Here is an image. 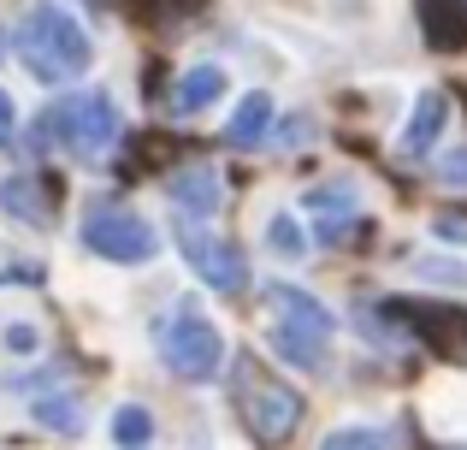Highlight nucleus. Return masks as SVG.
I'll use <instances>...</instances> for the list:
<instances>
[{
	"label": "nucleus",
	"mask_w": 467,
	"mask_h": 450,
	"mask_svg": "<svg viewBox=\"0 0 467 450\" xmlns=\"http://www.w3.org/2000/svg\"><path fill=\"white\" fill-rule=\"evenodd\" d=\"M6 350H36V332L30 326H6Z\"/></svg>",
	"instance_id": "b1692460"
},
{
	"label": "nucleus",
	"mask_w": 467,
	"mask_h": 450,
	"mask_svg": "<svg viewBox=\"0 0 467 450\" xmlns=\"http://www.w3.org/2000/svg\"><path fill=\"white\" fill-rule=\"evenodd\" d=\"M266 314H273V356L290 361V368H308V373H326L331 368V332H337V320H331V309L314 297V290L302 285H266Z\"/></svg>",
	"instance_id": "f03ea898"
},
{
	"label": "nucleus",
	"mask_w": 467,
	"mask_h": 450,
	"mask_svg": "<svg viewBox=\"0 0 467 450\" xmlns=\"http://www.w3.org/2000/svg\"><path fill=\"white\" fill-rule=\"evenodd\" d=\"M319 450H390V427H367V421H355V427L326 433Z\"/></svg>",
	"instance_id": "a211bd4d"
},
{
	"label": "nucleus",
	"mask_w": 467,
	"mask_h": 450,
	"mask_svg": "<svg viewBox=\"0 0 467 450\" xmlns=\"http://www.w3.org/2000/svg\"><path fill=\"white\" fill-rule=\"evenodd\" d=\"M178 255L190 261V273L202 278L207 290H225V297H237V290L249 285V261H243V249H237L231 237H219V231H207L195 214L178 225Z\"/></svg>",
	"instance_id": "0eeeda50"
},
{
	"label": "nucleus",
	"mask_w": 467,
	"mask_h": 450,
	"mask_svg": "<svg viewBox=\"0 0 467 450\" xmlns=\"http://www.w3.org/2000/svg\"><path fill=\"white\" fill-rule=\"evenodd\" d=\"M438 184H467V149H456V154H444V161H438Z\"/></svg>",
	"instance_id": "412c9836"
},
{
	"label": "nucleus",
	"mask_w": 467,
	"mask_h": 450,
	"mask_svg": "<svg viewBox=\"0 0 467 450\" xmlns=\"http://www.w3.org/2000/svg\"><path fill=\"white\" fill-rule=\"evenodd\" d=\"M12 47H18L24 71L36 83H78L95 59L89 30L78 24V12H66L59 0H36L24 12V24L12 30Z\"/></svg>",
	"instance_id": "f257e3e1"
},
{
	"label": "nucleus",
	"mask_w": 467,
	"mask_h": 450,
	"mask_svg": "<svg viewBox=\"0 0 467 450\" xmlns=\"http://www.w3.org/2000/svg\"><path fill=\"white\" fill-rule=\"evenodd\" d=\"M166 196L178 202L183 214L207 220V214H219V208H225V178H219L213 166H178V173L166 178Z\"/></svg>",
	"instance_id": "f8f14e48"
},
{
	"label": "nucleus",
	"mask_w": 467,
	"mask_h": 450,
	"mask_svg": "<svg viewBox=\"0 0 467 450\" xmlns=\"http://www.w3.org/2000/svg\"><path fill=\"white\" fill-rule=\"evenodd\" d=\"M444 450H467V445H444Z\"/></svg>",
	"instance_id": "a878e982"
},
{
	"label": "nucleus",
	"mask_w": 467,
	"mask_h": 450,
	"mask_svg": "<svg viewBox=\"0 0 467 450\" xmlns=\"http://www.w3.org/2000/svg\"><path fill=\"white\" fill-rule=\"evenodd\" d=\"M12 131H18V107H12V95L0 89V149L12 142Z\"/></svg>",
	"instance_id": "4be33fe9"
},
{
	"label": "nucleus",
	"mask_w": 467,
	"mask_h": 450,
	"mask_svg": "<svg viewBox=\"0 0 467 450\" xmlns=\"http://www.w3.org/2000/svg\"><path fill=\"white\" fill-rule=\"evenodd\" d=\"M119 107L107 89H78V95H59L42 119H36V149H66L71 161H101L107 149L119 142Z\"/></svg>",
	"instance_id": "7ed1b4c3"
},
{
	"label": "nucleus",
	"mask_w": 467,
	"mask_h": 450,
	"mask_svg": "<svg viewBox=\"0 0 467 450\" xmlns=\"http://www.w3.org/2000/svg\"><path fill=\"white\" fill-rule=\"evenodd\" d=\"M231 403H237L243 427H249L261 445H285L290 433L302 427V415H308V403H302L296 385H285L254 356H237V368H231Z\"/></svg>",
	"instance_id": "20e7f679"
},
{
	"label": "nucleus",
	"mask_w": 467,
	"mask_h": 450,
	"mask_svg": "<svg viewBox=\"0 0 467 450\" xmlns=\"http://www.w3.org/2000/svg\"><path fill=\"white\" fill-rule=\"evenodd\" d=\"M414 12H420V30L438 54H450V47L467 42V6L462 0H414Z\"/></svg>",
	"instance_id": "4468645a"
},
{
	"label": "nucleus",
	"mask_w": 467,
	"mask_h": 450,
	"mask_svg": "<svg viewBox=\"0 0 467 450\" xmlns=\"http://www.w3.org/2000/svg\"><path fill=\"white\" fill-rule=\"evenodd\" d=\"M266 243H273L285 261H296L302 249H308V237H302V225H296V214H273L266 220Z\"/></svg>",
	"instance_id": "6ab92c4d"
},
{
	"label": "nucleus",
	"mask_w": 467,
	"mask_h": 450,
	"mask_svg": "<svg viewBox=\"0 0 467 450\" xmlns=\"http://www.w3.org/2000/svg\"><path fill=\"white\" fill-rule=\"evenodd\" d=\"M0 208H6L18 225H54L59 184L42 178V173H12V178H0Z\"/></svg>",
	"instance_id": "1a4fd4ad"
},
{
	"label": "nucleus",
	"mask_w": 467,
	"mask_h": 450,
	"mask_svg": "<svg viewBox=\"0 0 467 450\" xmlns=\"http://www.w3.org/2000/svg\"><path fill=\"white\" fill-rule=\"evenodd\" d=\"M154 439V415L142 403H125V409H113V445H125V450H142Z\"/></svg>",
	"instance_id": "f3484780"
},
{
	"label": "nucleus",
	"mask_w": 467,
	"mask_h": 450,
	"mask_svg": "<svg viewBox=\"0 0 467 450\" xmlns=\"http://www.w3.org/2000/svg\"><path fill=\"white\" fill-rule=\"evenodd\" d=\"M6 47H12V42H6V30H0V59H6Z\"/></svg>",
	"instance_id": "393cba45"
},
{
	"label": "nucleus",
	"mask_w": 467,
	"mask_h": 450,
	"mask_svg": "<svg viewBox=\"0 0 467 450\" xmlns=\"http://www.w3.org/2000/svg\"><path fill=\"white\" fill-rule=\"evenodd\" d=\"M414 273L432 278V285H467V261H444V255H420Z\"/></svg>",
	"instance_id": "aec40b11"
},
{
	"label": "nucleus",
	"mask_w": 467,
	"mask_h": 450,
	"mask_svg": "<svg viewBox=\"0 0 467 450\" xmlns=\"http://www.w3.org/2000/svg\"><path fill=\"white\" fill-rule=\"evenodd\" d=\"M432 225H438L444 243H467V220H450V214H444V220H432Z\"/></svg>",
	"instance_id": "5701e85b"
},
{
	"label": "nucleus",
	"mask_w": 467,
	"mask_h": 450,
	"mask_svg": "<svg viewBox=\"0 0 467 450\" xmlns=\"http://www.w3.org/2000/svg\"><path fill=\"white\" fill-rule=\"evenodd\" d=\"M30 415H36V427L59 433V439H78V433H83V397L47 392V397H36V403H30Z\"/></svg>",
	"instance_id": "dca6fc26"
},
{
	"label": "nucleus",
	"mask_w": 467,
	"mask_h": 450,
	"mask_svg": "<svg viewBox=\"0 0 467 450\" xmlns=\"http://www.w3.org/2000/svg\"><path fill=\"white\" fill-rule=\"evenodd\" d=\"M78 237H83V249H89V255H101V261H113V267H149L154 255H160V231L142 220L137 208L107 202V196L83 208Z\"/></svg>",
	"instance_id": "423d86ee"
},
{
	"label": "nucleus",
	"mask_w": 467,
	"mask_h": 450,
	"mask_svg": "<svg viewBox=\"0 0 467 450\" xmlns=\"http://www.w3.org/2000/svg\"><path fill=\"white\" fill-rule=\"evenodd\" d=\"M273 119H278L273 113V95H266V89H249L237 101V113L225 119V142H231V149H261V142L273 137Z\"/></svg>",
	"instance_id": "ddd939ff"
},
{
	"label": "nucleus",
	"mask_w": 467,
	"mask_h": 450,
	"mask_svg": "<svg viewBox=\"0 0 467 450\" xmlns=\"http://www.w3.org/2000/svg\"><path fill=\"white\" fill-rule=\"evenodd\" d=\"M219 95H225V71H219V66H190L178 78V89H171V113H178V119H195L202 107H213Z\"/></svg>",
	"instance_id": "2eb2a0df"
},
{
	"label": "nucleus",
	"mask_w": 467,
	"mask_h": 450,
	"mask_svg": "<svg viewBox=\"0 0 467 450\" xmlns=\"http://www.w3.org/2000/svg\"><path fill=\"white\" fill-rule=\"evenodd\" d=\"M444 119H450V95L444 89H426L420 101H414L402 137H397V154H402V161H426V154L438 149V137H444Z\"/></svg>",
	"instance_id": "9b49d317"
},
{
	"label": "nucleus",
	"mask_w": 467,
	"mask_h": 450,
	"mask_svg": "<svg viewBox=\"0 0 467 450\" xmlns=\"http://www.w3.org/2000/svg\"><path fill=\"white\" fill-rule=\"evenodd\" d=\"M308 214H314L319 249H337V243H349L355 225H361V208H355V190H349V184H319V190H308Z\"/></svg>",
	"instance_id": "9d476101"
},
{
	"label": "nucleus",
	"mask_w": 467,
	"mask_h": 450,
	"mask_svg": "<svg viewBox=\"0 0 467 450\" xmlns=\"http://www.w3.org/2000/svg\"><path fill=\"white\" fill-rule=\"evenodd\" d=\"M402 326H409L420 344H432L438 356H467V314L450 309V302H397Z\"/></svg>",
	"instance_id": "6e6552de"
},
{
	"label": "nucleus",
	"mask_w": 467,
	"mask_h": 450,
	"mask_svg": "<svg viewBox=\"0 0 467 450\" xmlns=\"http://www.w3.org/2000/svg\"><path fill=\"white\" fill-rule=\"evenodd\" d=\"M154 344H160V361H166L178 380H190V385L219 380V368H225V338H219V326L207 320V309L195 297H183L178 309L160 320Z\"/></svg>",
	"instance_id": "39448f33"
}]
</instances>
